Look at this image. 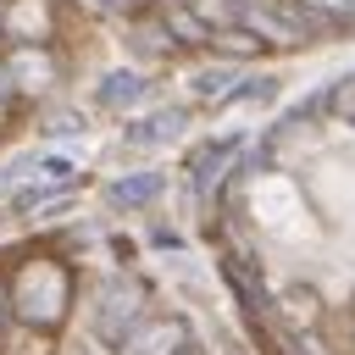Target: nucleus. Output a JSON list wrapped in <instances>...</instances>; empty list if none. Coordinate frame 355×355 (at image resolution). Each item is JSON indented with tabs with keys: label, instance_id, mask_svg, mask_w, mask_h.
I'll list each match as a JSON object with an SVG mask.
<instances>
[]
</instances>
